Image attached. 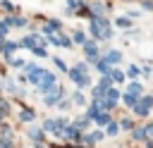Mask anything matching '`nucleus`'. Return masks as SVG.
I'll list each match as a JSON object with an SVG mask.
<instances>
[{
	"instance_id": "f257e3e1",
	"label": "nucleus",
	"mask_w": 153,
	"mask_h": 148,
	"mask_svg": "<svg viewBox=\"0 0 153 148\" xmlns=\"http://www.w3.org/2000/svg\"><path fill=\"white\" fill-rule=\"evenodd\" d=\"M91 33L96 38H110V24L103 17H93L91 19Z\"/></svg>"
},
{
	"instance_id": "f03ea898",
	"label": "nucleus",
	"mask_w": 153,
	"mask_h": 148,
	"mask_svg": "<svg viewBox=\"0 0 153 148\" xmlns=\"http://www.w3.org/2000/svg\"><path fill=\"white\" fill-rule=\"evenodd\" d=\"M69 79L72 81H76L81 88H86L88 84H91V79H88V69H86V64H76L74 69H69Z\"/></svg>"
},
{
	"instance_id": "7ed1b4c3",
	"label": "nucleus",
	"mask_w": 153,
	"mask_h": 148,
	"mask_svg": "<svg viewBox=\"0 0 153 148\" xmlns=\"http://www.w3.org/2000/svg\"><path fill=\"white\" fill-rule=\"evenodd\" d=\"M151 105H153V95H143V98L134 105V112H136L139 117H146L148 110H151Z\"/></svg>"
},
{
	"instance_id": "20e7f679",
	"label": "nucleus",
	"mask_w": 153,
	"mask_h": 148,
	"mask_svg": "<svg viewBox=\"0 0 153 148\" xmlns=\"http://www.w3.org/2000/svg\"><path fill=\"white\" fill-rule=\"evenodd\" d=\"M57 84H55V74H50V72H43V76H41V81H38V88L43 91V93H48V91H53Z\"/></svg>"
},
{
	"instance_id": "39448f33",
	"label": "nucleus",
	"mask_w": 153,
	"mask_h": 148,
	"mask_svg": "<svg viewBox=\"0 0 153 148\" xmlns=\"http://www.w3.org/2000/svg\"><path fill=\"white\" fill-rule=\"evenodd\" d=\"M43 72H45V69H41L38 64H26V79H29L31 84H38L41 76H43Z\"/></svg>"
},
{
	"instance_id": "423d86ee",
	"label": "nucleus",
	"mask_w": 153,
	"mask_h": 148,
	"mask_svg": "<svg viewBox=\"0 0 153 148\" xmlns=\"http://www.w3.org/2000/svg\"><path fill=\"white\" fill-rule=\"evenodd\" d=\"M60 98H62V88H60V86H55L53 91H48V93H45V98H43V100H45V105H55Z\"/></svg>"
},
{
	"instance_id": "0eeeda50",
	"label": "nucleus",
	"mask_w": 153,
	"mask_h": 148,
	"mask_svg": "<svg viewBox=\"0 0 153 148\" xmlns=\"http://www.w3.org/2000/svg\"><path fill=\"white\" fill-rule=\"evenodd\" d=\"M84 53H86L88 60H98V45H96L93 41H86V43H84Z\"/></svg>"
},
{
	"instance_id": "6e6552de",
	"label": "nucleus",
	"mask_w": 153,
	"mask_h": 148,
	"mask_svg": "<svg viewBox=\"0 0 153 148\" xmlns=\"http://www.w3.org/2000/svg\"><path fill=\"white\" fill-rule=\"evenodd\" d=\"M38 43H41V38H38L36 33H31V36H26V38L22 41V45H26V48H36Z\"/></svg>"
},
{
	"instance_id": "1a4fd4ad",
	"label": "nucleus",
	"mask_w": 153,
	"mask_h": 148,
	"mask_svg": "<svg viewBox=\"0 0 153 148\" xmlns=\"http://www.w3.org/2000/svg\"><path fill=\"white\" fill-rule=\"evenodd\" d=\"M120 60H122V53H117V50L108 53V57H105V62H108V64H117Z\"/></svg>"
},
{
	"instance_id": "9d476101",
	"label": "nucleus",
	"mask_w": 153,
	"mask_h": 148,
	"mask_svg": "<svg viewBox=\"0 0 153 148\" xmlns=\"http://www.w3.org/2000/svg\"><path fill=\"white\" fill-rule=\"evenodd\" d=\"M141 88H143L141 84H136V81H131L127 91H129V95H134V98H139V95H141Z\"/></svg>"
},
{
	"instance_id": "9b49d317",
	"label": "nucleus",
	"mask_w": 153,
	"mask_h": 148,
	"mask_svg": "<svg viewBox=\"0 0 153 148\" xmlns=\"http://www.w3.org/2000/svg\"><path fill=\"white\" fill-rule=\"evenodd\" d=\"M105 93H108V88L98 84V86L93 88V100H103V98H105Z\"/></svg>"
},
{
	"instance_id": "f8f14e48",
	"label": "nucleus",
	"mask_w": 153,
	"mask_h": 148,
	"mask_svg": "<svg viewBox=\"0 0 153 148\" xmlns=\"http://www.w3.org/2000/svg\"><path fill=\"white\" fill-rule=\"evenodd\" d=\"M14 50H17V43H5V45H2V55H5V57H10Z\"/></svg>"
},
{
	"instance_id": "ddd939ff",
	"label": "nucleus",
	"mask_w": 153,
	"mask_h": 148,
	"mask_svg": "<svg viewBox=\"0 0 153 148\" xmlns=\"http://www.w3.org/2000/svg\"><path fill=\"white\" fill-rule=\"evenodd\" d=\"M29 138L41 141V138H43V131H41V129H29Z\"/></svg>"
},
{
	"instance_id": "4468645a",
	"label": "nucleus",
	"mask_w": 153,
	"mask_h": 148,
	"mask_svg": "<svg viewBox=\"0 0 153 148\" xmlns=\"http://www.w3.org/2000/svg\"><path fill=\"white\" fill-rule=\"evenodd\" d=\"M100 138H103V134H100V131H93V134L86 136L84 141H86V143H96V141H100Z\"/></svg>"
},
{
	"instance_id": "2eb2a0df",
	"label": "nucleus",
	"mask_w": 153,
	"mask_h": 148,
	"mask_svg": "<svg viewBox=\"0 0 153 148\" xmlns=\"http://www.w3.org/2000/svg\"><path fill=\"white\" fill-rule=\"evenodd\" d=\"M98 72H100V74H108V72H110V64H108L105 60H98Z\"/></svg>"
},
{
	"instance_id": "dca6fc26",
	"label": "nucleus",
	"mask_w": 153,
	"mask_h": 148,
	"mask_svg": "<svg viewBox=\"0 0 153 148\" xmlns=\"http://www.w3.org/2000/svg\"><path fill=\"white\" fill-rule=\"evenodd\" d=\"M74 43H81V45H84V43H86V36H84L81 31H74Z\"/></svg>"
},
{
	"instance_id": "f3484780",
	"label": "nucleus",
	"mask_w": 153,
	"mask_h": 148,
	"mask_svg": "<svg viewBox=\"0 0 153 148\" xmlns=\"http://www.w3.org/2000/svg\"><path fill=\"white\" fill-rule=\"evenodd\" d=\"M33 55H38V57H45V55H48V50H45L43 45H36V48H33Z\"/></svg>"
},
{
	"instance_id": "a211bd4d",
	"label": "nucleus",
	"mask_w": 153,
	"mask_h": 148,
	"mask_svg": "<svg viewBox=\"0 0 153 148\" xmlns=\"http://www.w3.org/2000/svg\"><path fill=\"white\" fill-rule=\"evenodd\" d=\"M93 119H96L98 124H108V115H105V112H98V115H96Z\"/></svg>"
},
{
	"instance_id": "6ab92c4d",
	"label": "nucleus",
	"mask_w": 153,
	"mask_h": 148,
	"mask_svg": "<svg viewBox=\"0 0 153 148\" xmlns=\"http://www.w3.org/2000/svg\"><path fill=\"white\" fill-rule=\"evenodd\" d=\"M117 131H120V127H117L115 122H110V124H108V136H115Z\"/></svg>"
},
{
	"instance_id": "aec40b11",
	"label": "nucleus",
	"mask_w": 153,
	"mask_h": 148,
	"mask_svg": "<svg viewBox=\"0 0 153 148\" xmlns=\"http://www.w3.org/2000/svg\"><path fill=\"white\" fill-rule=\"evenodd\" d=\"M110 81H124V74L122 72H112L110 74Z\"/></svg>"
},
{
	"instance_id": "412c9836",
	"label": "nucleus",
	"mask_w": 153,
	"mask_h": 148,
	"mask_svg": "<svg viewBox=\"0 0 153 148\" xmlns=\"http://www.w3.org/2000/svg\"><path fill=\"white\" fill-rule=\"evenodd\" d=\"M22 119H24V122H31V119H33V110H24V112H22Z\"/></svg>"
},
{
	"instance_id": "4be33fe9",
	"label": "nucleus",
	"mask_w": 153,
	"mask_h": 148,
	"mask_svg": "<svg viewBox=\"0 0 153 148\" xmlns=\"http://www.w3.org/2000/svg\"><path fill=\"white\" fill-rule=\"evenodd\" d=\"M7 112H10V105H7V103H2V100H0V119H2V117H5V115H7Z\"/></svg>"
},
{
	"instance_id": "5701e85b",
	"label": "nucleus",
	"mask_w": 153,
	"mask_h": 148,
	"mask_svg": "<svg viewBox=\"0 0 153 148\" xmlns=\"http://www.w3.org/2000/svg\"><path fill=\"white\" fill-rule=\"evenodd\" d=\"M139 72H141V69H139V67H134V64H131V67H129V72H127V74H129V76H131V79H134V76H139Z\"/></svg>"
},
{
	"instance_id": "b1692460",
	"label": "nucleus",
	"mask_w": 153,
	"mask_h": 148,
	"mask_svg": "<svg viewBox=\"0 0 153 148\" xmlns=\"http://www.w3.org/2000/svg\"><path fill=\"white\" fill-rule=\"evenodd\" d=\"M146 136H148L146 129H136V131H134V138H146Z\"/></svg>"
},
{
	"instance_id": "393cba45",
	"label": "nucleus",
	"mask_w": 153,
	"mask_h": 148,
	"mask_svg": "<svg viewBox=\"0 0 153 148\" xmlns=\"http://www.w3.org/2000/svg\"><path fill=\"white\" fill-rule=\"evenodd\" d=\"M72 100H74L76 105H84V95H81V93H74V98H72Z\"/></svg>"
},
{
	"instance_id": "a878e982",
	"label": "nucleus",
	"mask_w": 153,
	"mask_h": 148,
	"mask_svg": "<svg viewBox=\"0 0 153 148\" xmlns=\"http://www.w3.org/2000/svg\"><path fill=\"white\" fill-rule=\"evenodd\" d=\"M124 103H127V105H136V98H134V95H129V93H127V95H124Z\"/></svg>"
},
{
	"instance_id": "bb28decb",
	"label": "nucleus",
	"mask_w": 153,
	"mask_h": 148,
	"mask_svg": "<svg viewBox=\"0 0 153 148\" xmlns=\"http://www.w3.org/2000/svg\"><path fill=\"white\" fill-rule=\"evenodd\" d=\"M117 26H129V19H124V17H120V19H117Z\"/></svg>"
},
{
	"instance_id": "cd10ccee",
	"label": "nucleus",
	"mask_w": 153,
	"mask_h": 148,
	"mask_svg": "<svg viewBox=\"0 0 153 148\" xmlns=\"http://www.w3.org/2000/svg\"><path fill=\"white\" fill-rule=\"evenodd\" d=\"M12 67H24V62H22L19 57H14V60H12Z\"/></svg>"
},
{
	"instance_id": "c85d7f7f",
	"label": "nucleus",
	"mask_w": 153,
	"mask_h": 148,
	"mask_svg": "<svg viewBox=\"0 0 153 148\" xmlns=\"http://www.w3.org/2000/svg\"><path fill=\"white\" fill-rule=\"evenodd\" d=\"M55 64H57V67H60L62 72H67V67H65V62H62V60H55Z\"/></svg>"
},
{
	"instance_id": "c756f323",
	"label": "nucleus",
	"mask_w": 153,
	"mask_h": 148,
	"mask_svg": "<svg viewBox=\"0 0 153 148\" xmlns=\"http://www.w3.org/2000/svg\"><path fill=\"white\" fill-rule=\"evenodd\" d=\"M7 91H12V93L17 91V86H14V81H7Z\"/></svg>"
},
{
	"instance_id": "7c9ffc66",
	"label": "nucleus",
	"mask_w": 153,
	"mask_h": 148,
	"mask_svg": "<svg viewBox=\"0 0 153 148\" xmlns=\"http://www.w3.org/2000/svg\"><path fill=\"white\" fill-rule=\"evenodd\" d=\"M69 107V100H60V110H67Z\"/></svg>"
},
{
	"instance_id": "2f4dec72",
	"label": "nucleus",
	"mask_w": 153,
	"mask_h": 148,
	"mask_svg": "<svg viewBox=\"0 0 153 148\" xmlns=\"http://www.w3.org/2000/svg\"><path fill=\"white\" fill-rule=\"evenodd\" d=\"M122 127L124 129H131V119H122Z\"/></svg>"
},
{
	"instance_id": "473e14b6",
	"label": "nucleus",
	"mask_w": 153,
	"mask_h": 148,
	"mask_svg": "<svg viewBox=\"0 0 153 148\" xmlns=\"http://www.w3.org/2000/svg\"><path fill=\"white\" fill-rule=\"evenodd\" d=\"M146 134H153V124H148V127H146Z\"/></svg>"
},
{
	"instance_id": "72a5a7b5",
	"label": "nucleus",
	"mask_w": 153,
	"mask_h": 148,
	"mask_svg": "<svg viewBox=\"0 0 153 148\" xmlns=\"http://www.w3.org/2000/svg\"><path fill=\"white\" fill-rule=\"evenodd\" d=\"M36 148H43V146H36Z\"/></svg>"
},
{
	"instance_id": "f704fd0d",
	"label": "nucleus",
	"mask_w": 153,
	"mask_h": 148,
	"mask_svg": "<svg viewBox=\"0 0 153 148\" xmlns=\"http://www.w3.org/2000/svg\"><path fill=\"white\" fill-rule=\"evenodd\" d=\"M0 41H2V33H0Z\"/></svg>"
}]
</instances>
